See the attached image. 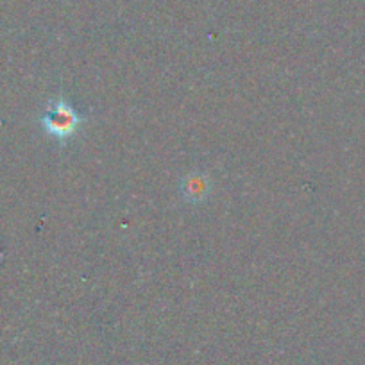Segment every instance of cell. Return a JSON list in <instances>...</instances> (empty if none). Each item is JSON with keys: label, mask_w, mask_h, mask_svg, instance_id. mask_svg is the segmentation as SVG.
<instances>
[{"label": "cell", "mask_w": 365, "mask_h": 365, "mask_svg": "<svg viewBox=\"0 0 365 365\" xmlns=\"http://www.w3.org/2000/svg\"><path fill=\"white\" fill-rule=\"evenodd\" d=\"M84 122H86V117L81 115L70 104V101L63 96L48 101L47 110H45V113L40 118V124L43 128L45 135L54 138L61 145L77 135V131H79Z\"/></svg>", "instance_id": "6da1fadb"}, {"label": "cell", "mask_w": 365, "mask_h": 365, "mask_svg": "<svg viewBox=\"0 0 365 365\" xmlns=\"http://www.w3.org/2000/svg\"><path fill=\"white\" fill-rule=\"evenodd\" d=\"M210 187H212V179L205 172H192L181 182V195L187 202L197 205V202L205 201L206 195L210 194Z\"/></svg>", "instance_id": "7a4b0ae2"}]
</instances>
